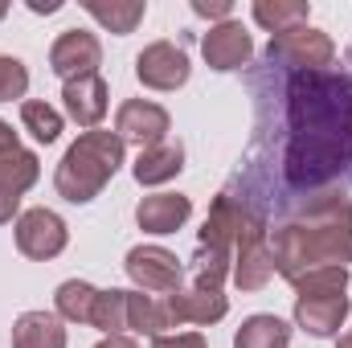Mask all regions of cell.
<instances>
[{
    "label": "cell",
    "mask_w": 352,
    "mask_h": 348,
    "mask_svg": "<svg viewBox=\"0 0 352 348\" xmlns=\"http://www.w3.org/2000/svg\"><path fill=\"white\" fill-rule=\"evenodd\" d=\"M270 259L274 274L287 283L324 270V266H349L352 262V197L324 193L311 197L299 213L278 221L270 230Z\"/></svg>",
    "instance_id": "cell-1"
},
{
    "label": "cell",
    "mask_w": 352,
    "mask_h": 348,
    "mask_svg": "<svg viewBox=\"0 0 352 348\" xmlns=\"http://www.w3.org/2000/svg\"><path fill=\"white\" fill-rule=\"evenodd\" d=\"M287 127L299 140L352 144V78L332 70L295 74L287 87Z\"/></svg>",
    "instance_id": "cell-2"
},
{
    "label": "cell",
    "mask_w": 352,
    "mask_h": 348,
    "mask_svg": "<svg viewBox=\"0 0 352 348\" xmlns=\"http://www.w3.org/2000/svg\"><path fill=\"white\" fill-rule=\"evenodd\" d=\"M123 156H127V144L115 131H102V127L82 131L66 148V156H62V164L54 173L58 197L70 201V205H90L111 184V176L123 168Z\"/></svg>",
    "instance_id": "cell-3"
},
{
    "label": "cell",
    "mask_w": 352,
    "mask_h": 348,
    "mask_svg": "<svg viewBox=\"0 0 352 348\" xmlns=\"http://www.w3.org/2000/svg\"><path fill=\"white\" fill-rule=\"evenodd\" d=\"M352 144H340V140H299L291 135L287 148H283V176L291 188L307 193V188H320L328 180L349 168Z\"/></svg>",
    "instance_id": "cell-4"
},
{
    "label": "cell",
    "mask_w": 352,
    "mask_h": 348,
    "mask_svg": "<svg viewBox=\"0 0 352 348\" xmlns=\"http://www.w3.org/2000/svg\"><path fill=\"white\" fill-rule=\"evenodd\" d=\"M230 279L242 291H263L266 283L274 279L270 230H266V221L254 209L242 213V230H238V242H234V270H230Z\"/></svg>",
    "instance_id": "cell-5"
},
{
    "label": "cell",
    "mask_w": 352,
    "mask_h": 348,
    "mask_svg": "<svg viewBox=\"0 0 352 348\" xmlns=\"http://www.w3.org/2000/svg\"><path fill=\"white\" fill-rule=\"evenodd\" d=\"M266 62H278V66H287L295 74L328 70L336 62V41L324 29H316V25H299V29H287V33L270 37Z\"/></svg>",
    "instance_id": "cell-6"
},
{
    "label": "cell",
    "mask_w": 352,
    "mask_h": 348,
    "mask_svg": "<svg viewBox=\"0 0 352 348\" xmlns=\"http://www.w3.org/2000/svg\"><path fill=\"white\" fill-rule=\"evenodd\" d=\"M12 238H16V250H21L25 259H33V262L58 259V254L70 246V230H66V221H62L54 209H45V205L16 213Z\"/></svg>",
    "instance_id": "cell-7"
},
{
    "label": "cell",
    "mask_w": 352,
    "mask_h": 348,
    "mask_svg": "<svg viewBox=\"0 0 352 348\" xmlns=\"http://www.w3.org/2000/svg\"><path fill=\"white\" fill-rule=\"evenodd\" d=\"M127 279L144 295H173L184 287V262L176 259L168 246H131L127 250Z\"/></svg>",
    "instance_id": "cell-8"
},
{
    "label": "cell",
    "mask_w": 352,
    "mask_h": 348,
    "mask_svg": "<svg viewBox=\"0 0 352 348\" xmlns=\"http://www.w3.org/2000/svg\"><path fill=\"white\" fill-rule=\"evenodd\" d=\"M168 131H173V115H168L160 102H152V98H127V102L115 111V135H119L123 144H135L140 152L164 144Z\"/></svg>",
    "instance_id": "cell-9"
},
{
    "label": "cell",
    "mask_w": 352,
    "mask_h": 348,
    "mask_svg": "<svg viewBox=\"0 0 352 348\" xmlns=\"http://www.w3.org/2000/svg\"><path fill=\"white\" fill-rule=\"evenodd\" d=\"M164 307H168L173 328H180V324H201V328H205V324L226 320L230 299H226V287L192 279L188 287H180V291H173V295H164Z\"/></svg>",
    "instance_id": "cell-10"
},
{
    "label": "cell",
    "mask_w": 352,
    "mask_h": 348,
    "mask_svg": "<svg viewBox=\"0 0 352 348\" xmlns=\"http://www.w3.org/2000/svg\"><path fill=\"white\" fill-rule=\"evenodd\" d=\"M98 66H102V41L90 29H66L50 45V70L62 83L90 78V74H98Z\"/></svg>",
    "instance_id": "cell-11"
},
{
    "label": "cell",
    "mask_w": 352,
    "mask_h": 348,
    "mask_svg": "<svg viewBox=\"0 0 352 348\" xmlns=\"http://www.w3.org/2000/svg\"><path fill=\"white\" fill-rule=\"evenodd\" d=\"M188 74H192L188 54H184L180 45H173V41H152V45H144L140 58H135V78L148 90H160V94L180 90L188 83Z\"/></svg>",
    "instance_id": "cell-12"
},
{
    "label": "cell",
    "mask_w": 352,
    "mask_h": 348,
    "mask_svg": "<svg viewBox=\"0 0 352 348\" xmlns=\"http://www.w3.org/2000/svg\"><path fill=\"white\" fill-rule=\"evenodd\" d=\"M201 54H205L209 70L230 74V70L250 66V58H254V41H250V33H246L242 21H221V25H209V33L201 37Z\"/></svg>",
    "instance_id": "cell-13"
},
{
    "label": "cell",
    "mask_w": 352,
    "mask_h": 348,
    "mask_svg": "<svg viewBox=\"0 0 352 348\" xmlns=\"http://www.w3.org/2000/svg\"><path fill=\"white\" fill-rule=\"evenodd\" d=\"M37 176H41L37 152L16 148V152H4V156H0V226L16 217L21 197L37 184Z\"/></svg>",
    "instance_id": "cell-14"
},
{
    "label": "cell",
    "mask_w": 352,
    "mask_h": 348,
    "mask_svg": "<svg viewBox=\"0 0 352 348\" xmlns=\"http://www.w3.org/2000/svg\"><path fill=\"white\" fill-rule=\"evenodd\" d=\"M349 295H295V324L316 340H332L349 320Z\"/></svg>",
    "instance_id": "cell-15"
},
{
    "label": "cell",
    "mask_w": 352,
    "mask_h": 348,
    "mask_svg": "<svg viewBox=\"0 0 352 348\" xmlns=\"http://www.w3.org/2000/svg\"><path fill=\"white\" fill-rule=\"evenodd\" d=\"M242 213H246V205H238L230 193H217L213 205H209V217H205V226H201L197 246L234 259V242H238V230H242Z\"/></svg>",
    "instance_id": "cell-16"
},
{
    "label": "cell",
    "mask_w": 352,
    "mask_h": 348,
    "mask_svg": "<svg viewBox=\"0 0 352 348\" xmlns=\"http://www.w3.org/2000/svg\"><path fill=\"white\" fill-rule=\"evenodd\" d=\"M188 217H192V201L184 193H152L135 205V226L144 234H156V238L176 234Z\"/></svg>",
    "instance_id": "cell-17"
},
{
    "label": "cell",
    "mask_w": 352,
    "mask_h": 348,
    "mask_svg": "<svg viewBox=\"0 0 352 348\" xmlns=\"http://www.w3.org/2000/svg\"><path fill=\"white\" fill-rule=\"evenodd\" d=\"M107 98H111V90H107V78H102V74L74 78V83H66V90H62L66 115H70L78 127H87V131H94V127L102 123V115H107V107H111Z\"/></svg>",
    "instance_id": "cell-18"
},
{
    "label": "cell",
    "mask_w": 352,
    "mask_h": 348,
    "mask_svg": "<svg viewBox=\"0 0 352 348\" xmlns=\"http://www.w3.org/2000/svg\"><path fill=\"white\" fill-rule=\"evenodd\" d=\"M180 168H184V144H180V140H164V144L144 148V152L135 156L131 176H135L140 184H168V180L180 176Z\"/></svg>",
    "instance_id": "cell-19"
},
{
    "label": "cell",
    "mask_w": 352,
    "mask_h": 348,
    "mask_svg": "<svg viewBox=\"0 0 352 348\" xmlns=\"http://www.w3.org/2000/svg\"><path fill=\"white\" fill-rule=\"evenodd\" d=\"M12 348H66L58 312H21L12 324Z\"/></svg>",
    "instance_id": "cell-20"
},
{
    "label": "cell",
    "mask_w": 352,
    "mask_h": 348,
    "mask_svg": "<svg viewBox=\"0 0 352 348\" xmlns=\"http://www.w3.org/2000/svg\"><path fill=\"white\" fill-rule=\"evenodd\" d=\"M164 328H173L164 295L127 291V332H135V336H164Z\"/></svg>",
    "instance_id": "cell-21"
},
{
    "label": "cell",
    "mask_w": 352,
    "mask_h": 348,
    "mask_svg": "<svg viewBox=\"0 0 352 348\" xmlns=\"http://www.w3.org/2000/svg\"><path fill=\"white\" fill-rule=\"evenodd\" d=\"M250 17H254V25H263L270 37H278V33H287V29L307 25L311 4H307V0H254V4H250Z\"/></svg>",
    "instance_id": "cell-22"
},
{
    "label": "cell",
    "mask_w": 352,
    "mask_h": 348,
    "mask_svg": "<svg viewBox=\"0 0 352 348\" xmlns=\"http://www.w3.org/2000/svg\"><path fill=\"white\" fill-rule=\"evenodd\" d=\"M234 348H291V324L278 316H246L234 332Z\"/></svg>",
    "instance_id": "cell-23"
},
{
    "label": "cell",
    "mask_w": 352,
    "mask_h": 348,
    "mask_svg": "<svg viewBox=\"0 0 352 348\" xmlns=\"http://www.w3.org/2000/svg\"><path fill=\"white\" fill-rule=\"evenodd\" d=\"M94 303H98V287H90L82 279H66V283L54 291V312H58V320H66V324H87L90 328Z\"/></svg>",
    "instance_id": "cell-24"
},
{
    "label": "cell",
    "mask_w": 352,
    "mask_h": 348,
    "mask_svg": "<svg viewBox=\"0 0 352 348\" xmlns=\"http://www.w3.org/2000/svg\"><path fill=\"white\" fill-rule=\"evenodd\" d=\"M90 17L102 25V29H111L115 37H127V33H135V25L148 17V4L144 0H87L82 4Z\"/></svg>",
    "instance_id": "cell-25"
},
{
    "label": "cell",
    "mask_w": 352,
    "mask_h": 348,
    "mask_svg": "<svg viewBox=\"0 0 352 348\" xmlns=\"http://www.w3.org/2000/svg\"><path fill=\"white\" fill-rule=\"evenodd\" d=\"M21 123H25V131L37 144H54L62 135V111L50 107V102H41V98H25L21 102Z\"/></svg>",
    "instance_id": "cell-26"
},
{
    "label": "cell",
    "mask_w": 352,
    "mask_h": 348,
    "mask_svg": "<svg viewBox=\"0 0 352 348\" xmlns=\"http://www.w3.org/2000/svg\"><path fill=\"white\" fill-rule=\"evenodd\" d=\"M90 328H98L102 336H127V291H119V287L98 291Z\"/></svg>",
    "instance_id": "cell-27"
},
{
    "label": "cell",
    "mask_w": 352,
    "mask_h": 348,
    "mask_svg": "<svg viewBox=\"0 0 352 348\" xmlns=\"http://www.w3.org/2000/svg\"><path fill=\"white\" fill-rule=\"evenodd\" d=\"M295 295H344L349 291V266H324L291 283Z\"/></svg>",
    "instance_id": "cell-28"
},
{
    "label": "cell",
    "mask_w": 352,
    "mask_h": 348,
    "mask_svg": "<svg viewBox=\"0 0 352 348\" xmlns=\"http://www.w3.org/2000/svg\"><path fill=\"white\" fill-rule=\"evenodd\" d=\"M25 90H29L25 62L12 54H0V102H16V98H25Z\"/></svg>",
    "instance_id": "cell-29"
},
{
    "label": "cell",
    "mask_w": 352,
    "mask_h": 348,
    "mask_svg": "<svg viewBox=\"0 0 352 348\" xmlns=\"http://www.w3.org/2000/svg\"><path fill=\"white\" fill-rule=\"evenodd\" d=\"M152 348H209V340L201 332H164L152 336Z\"/></svg>",
    "instance_id": "cell-30"
},
{
    "label": "cell",
    "mask_w": 352,
    "mask_h": 348,
    "mask_svg": "<svg viewBox=\"0 0 352 348\" xmlns=\"http://www.w3.org/2000/svg\"><path fill=\"white\" fill-rule=\"evenodd\" d=\"M192 12L197 17H209V21H234V4L230 0H192Z\"/></svg>",
    "instance_id": "cell-31"
},
{
    "label": "cell",
    "mask_w": 352,
    "mask_h": 348,
    "mask_svg": "<svg viewBox=\"0 0 352 348\" xmlns=\"http://www.w3.org/2000/svg\"><path fill=\"white\" fill-rule=\"evenodd\" d=\"M16 148H21V140H16L12 123H4V119H0V156H4V152H16Z\"/></svg>",
    "instance_id": "cell-32"
},
{
    "label": "cell",
    "mask_w": 352,
    "mask_h": 348,
    "mask_svg": "<svg viewBox=\"0 0 352 348\" xmlns=\"http://www.w3.org/2000/svg\"><path fill=\"white\" fill-rule=\"evenodd\" d=\"M94 348H140V345H135L131 336H102Z\"/></svg>",
    "instance_id": "cell-33"
},
{
    "label": "cell",
    "mask_w": 352,
    "mask_h": 348,
    "mask_svg": "<svg viewBox=\"0 0 352 348\" xmlns=\"http://www.w3.org/2000/svg\"><path fill=\"white\" fill-rule=\"evenodd\" d=\"M58 8H62V0H45V4H41V0H29V12H45V17H50V12H58Z\"/></svg>",
    "instance_id": "cell-34"
},
{
    "label": "cell",
    "mask_w": 352,
    "mask_h": 348,
    "mask_svg": "<svg viewBox=\"0 0 352 348\" xmlns=\"http://www.w3.org/2000/svg\"><path fill=\"white\" fill-rule=\"evenodd\" d=\"M336 348H352V328L344 332V336H340V340H336Z\"/></svg>",
    "instance_id": "cell-35"
},
{
    "label": "cell",
    "mask_w": 352,
    "mask_h": 348,
    "mask_svg": "<svg viewBox=\"0 0 352 348\" xmlns=\"http://www.w3.org/2000/svg\"><path fill=\"white\" fill-rule=\"evenodd\" d=\"M4 12H8V4H4V0H0V21H4Z\"/></svg>",
    "instance_id": "cell-36"
}]
</instances>
